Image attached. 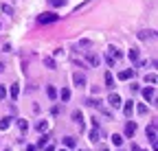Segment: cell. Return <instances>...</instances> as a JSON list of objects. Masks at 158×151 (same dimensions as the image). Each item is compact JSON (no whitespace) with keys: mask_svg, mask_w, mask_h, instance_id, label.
<instances>
[{"mask_svg":"<svg viewBox=\"0 0 158 151\" xmlns=\"http://www.w3.org/2000/svg\"><path fill=\"white\" fill-rule=\"evenodd\" d=\"M57 20H59V15L53 13V11H46V13H42V15H37V22H40V24H53V22H57Z\"/></svg>","mask_w":158,"mask_h":151,"instance_id":"cell-1","label":"cell"},{"mask_svg":"<svg viewBox=\"0 0 158 151\" xmlns=\"http://www.w3.org/2000/svg\"><path fill=\"white\" fill-rule=\"evenodd\" d=\"M121 97H118V94L116 92H110V97H108V105L112 107V109H118V107H121Z\"/></svg>","mask_w":158,"mask_h":151,"instance_id":"cell-2","label":"cell"},{"mask_svg":"<svg viewBox=\"0 0 158 151\" xmlns=\"http://www.w3.org/2000/svg\"><path fill=\"white\" fill-rule=\"evenodd\" d=\"M73 81H75V85H77V88H86V74H81V72H75Z\"/></svg>","mask_w":158,"mask_h":151,"instance_id":"cell-3","label":"cell"},{"mask_svg":"<svg viewBox=\"0 0 158 151\" xmlns=\"http://www.w3.org/2000/svg\"><path fill=\"white\" fill-rule=\"evenodd\" d=\"M154 97H156V90H154V85H147V88L143 90V99H145V101H154Z\"/></svg>","mask_w":158,"mask_h":151,"instance_id":"cell-4","label":"cell"},{"mask_svg":"<svg viewBox=\"0 0 158 151\" xmlns=\"http://www.w3.org/2000/svg\"><path fill=\"white\" fill-rule=\"evenodd\" d=\"M70 116H73V121L79 125V129H84V114H81V112H79V109H75Z\"/></svg>","mask_w":158,"mask_h":151,"instance_id":"cell-5","label":"cell"},{"mask_svg":"<svg viewBox=\"0 0 158 151\" xmlns=\"http://www.w3.org/2000/svg\"><path fill=\"white\" fill-rule=\"evenodd\" d=\"M86 59H88V64H90L92 68H97V66H99V62H101V57H99V55H92V53H88V55H86Z\"/></svg>","mask_w":158,"mask_h":151,"instance_id":"cell-6","label":"cell"},{"mask_svg":"<svg viewBox=\"0 0 158 151\" xmlns=\"http://www.w3.org/2000/svg\"><path fill=\"white\" fill-rule=\"evenodd\" d=\"M134 134H136V123H134V121H130V123L125 125V136H130V138H132Z\"/></svg>","mask_w":158,"mask_h":151,"instance_id":"cell-7","label":"cell"},{"mask_svg":"<svg viewBox=\"0 0 158 151\" xmlns=\"http://www.w3.org/2000/svg\"><path fill=\"white\" fill-rule=\"evenodd\" d=\"M132 112H134V101H125V105H123V114L130 118V116H132Z\"/></svg>","mask_w":158,"mask_h":151,"instance_id":"cell-8","label":"cell"},{"mask_svg":"<svg viewBox=\"0 0 158 151\" xmlns=\"http://www.w3.org/2000/svg\"><path fill=\"white\" fill-rule=\"evenodd\" d=\"M118 79H121V81L134 79V70H121V72H118Z\"/></svg>","mask_w":158,"mask_h":151,"instance_id":"cell-9","label":"cell"},{"mask_svg":"<svg viewBox=\"0 0 158 151\" xmlns=\"http://www.w3.org/2000/svg\"><path fill=\"white\" fill-rule=\"evenodd\" d=\"M145 134H147V138H149V140H156V125H154V123H152V125H147Z\"/></svg>","mask_w":158,"mask_h":151,"instance_id":"cell-10","label":"cell"},{"mask_svg":"<svg viewBox=\"0 0 158 151\" xmlns=\"http://www.w3.org/2000/svg\"><path fill=\"white\" fill-rule=\"evenodd\" d=\"M9 94H11V99L15 101V99L20 97V83H13V85L9 88Z\"/></svg>","mask_w":158,"mask_h":151,"instance_id":"cell-11","label":"cell"},{"mask_svg":"<svg viewBox=\"0 0 158 151\" xmlns=\"http://www.w3.org/2000/svg\"><path fill=\"white\" fill-rule=\"evenodd\" d=\"M59 99H62L64 103L70 101V90H68V88H62V90H59Z\"/></svg>","mask_w":158,"mask_h":151,"instance_id":"cell-12","label":"cell"},{"mask_svg":"<svg viewBox=\"0 0 158 151\" xmlns=\"http://www.w3.org/2000/svg\"><path fill=\"white\" fill-rule=\"evenodd\" d=\"M46 94H48L51 101H55V99H57V88H55V85H48V88H46Z\"/></svg>","mask_w":158,"mask_h":151,"instance_id":"cell-13","label":"cell"},{"mask_svg":"<svg viewBox=\"0 0 158 151\" xmlns=\"http://www.w3.org/2000/svg\"><path fill=\"white\" fill-rule=\"evenodd\" d=\"M11 123H13V118H11V116H5L2 121H0V129H9Z\"/></svg>","mask_w":158,"mask_h":151,"instance_id":"cell-14","label":"cell"},{"mask_svg":"<svg viewBox=\"0 0 158 151\" xmlns=\"http://www.w3.org/2000/svg\"><path fill=\"white\" fill-rule=\"evenodd\" d=\"M154 37V31H141L138 33V40H152Z\"/></svg>","mask_w":158,"mask_h":151,"instance_id":"cell-15","label":"cell"},{"mask_svg":"<svg viewBox=\"0 0 158 151\" xmlns=\"http://www.w3.org/2000/svg\"><path fill=\"white\" fill-rule=\"evenodd\" d=\"M44 66H46V68H51V70H55V68H57V64H55V59H53V57H44Z\"/></svg>","mask_w":158,"mask_h":151,"instance_id":"cell-16","label":"cell"},{"mask_svg":"<svg viewBox=\"0 0 158 151\" xmlns=\"http://www.w3.org/2000/svg\"><path fill=\"white\" fill-rule=\"evenodd\" d=\"M112 145L121 147V145H123V136H121V134H112Z\"/></svg>","mask_w":158,"mask_h":151,"instance_id":"cell-17","label":"cell"},{"mask_svg":"<svg viewBox=\"0 0 158 151\" xmlns=\"http://www.w3.org/2000/svg\"><path fill=\"white\" fill-rule=\"evenodd\" d=\"M127 57H130V62H138V48H130Z\"/></svg>","mask_w":158,"mask_h":151,"instance_id":"cell-18","label":"cell"},{"mask_svg":"<svg viewBox=\"0 0 158 151\" xmlns=\"http://www.w3.org/2000/svg\"><path fill=\"white\" fill-rule=\"evenodd\" d=\"M90 142H99V127H92V131H90Z\"/></svg>","mask_w":158,"mask_h":151,"instance_id":"cell-19","label":"cell"},{"mask_svg":"<svg viewBox=\"0 0 158 151\" xmlns=\"http://www.w3.org/2000/svg\"><path fill=\"white\" fill-rule=\"evenodd\" d=\"M106 88H114V77H112V72H106Z\"/></svg>","mask_w":158,"mask_h":151,"instance_id":"cell-20","label":"cell"},{"mask_svg":"<svg viewBox=\"0 0 158 151\" xmlns=\"http://www.w3.org/2000/svg\"><path fill=\"white\" fill-rule=\"evenodd\" d=\"M35 129L40 131V134H42V131H46V129H48V123H46V121H40V123L35 125Z\"/></svg>","mask_w":158,"mask_h":151,"instance_id":"cell-21","label":"cell"},{"mask_svg":"<svg viewBox=\"0 0 158 151\" xmlns=\"http://www.w3.org/2000/svg\"><path fill=\"white\" fill-rule=\"evenodd\" d=\"M64 145H66V147H68V149H73V147H75V145H77V140H75V138H73V136H66V138H64Z\"/></svg>","mask_w":158,"mask_h":151,"instance_id":"cell-22","label":"cell"},{"mask_svg":"<svg viewBox=\"0 0 158 151\" xmlns=\"http://www.w3.org/2000/svg\"><path fill=\"white\" fill-rule=\"evenodd\" d=\"M156 81H158V77H156V74H154V72H152V74H145V83H149V85H154Z\"/></svg>","mask_w":158,"mask_h":151,"instance_id":"cell-23","label":"cell"},{"mask_svg":"<svg viewBox=\"0 0 158 151\" xmlns=\"http://www.w3.org/2000/svg\"><path fill=\"white\" fill-rule=\"evenodd\" d=\"M86 105H90V107H101V101H99V99H86Z\"/></svg>","mask_w":158,"mask_h":151,"instance_id":"cell-24","label":"cell"},{"mask_svg":"<svg viewBox=\"0 0 158 151\" xmlns=\"http://www.w3.org/2000/svg\"><path fill=\"white\" fill-rule=\"evenodd\" d=\"M46 142H48V136H46V134H44V131H42V138H40V140H37V147H40V149H42V147H46Z\"/></svg>","mask_w":158,"mask_h":151,"instance_id":"cell-25","label":"cell"},{"mask_svg":"<svg viewBox=\"0 0 158 151\" xmlns=\"http://www.w3.org/2000/svg\"><path fill=\"white\" fill-rule=\"evenodd\" d=\"M108 53L112 55V57H114V59H118V57H121V55H123V53H121V50H118V48H108Z\"/></svg>","mask_w":158,"mask_h":151,"instance_id":"cell-26","label":"cell"},{"mask_svg":"<svg viewBox=\"0 0 158 151\" xmlns=\"http://www.w3.org/2000/svg\"><path fill=\"white\" fill-rule=\"evenodd\" d=\"M18 127H20V131H27V129H29V123H27L24 118H20V121H18Z\"/></svg>","mask_w":158,"mask_h":151,"instance_id":"cell-27","label":"cell"},{"mask_svg":"<svg viewBox=\"0 0 158 151\" xmlns=\"http://www.w3.org/2000/svg\"><path fill=\"white\" fill-rule=\"evenodd\" d=\"M48 5H51V7H64L66 0H48Z\"/></svg>","mask_w":158,"mask_h":151,"instance_id":"cell-28","label":"cell"},{"mask_svg":"<svg viewBox=\"0 0 158 151\" xmlns=\"http://www.w3.org/2000/svg\"><path fill=\"white\" fill-rule=\"evenodd\" d=\"M106 62H108V66H110V68H112V66H114V62H116V59H114V57H112V55H110V53H106Z\"/></svg>","mask_w":158,"mask_h":151,"instance_id":"cell-29","label":"cell"},{"mask_svg":"<svg viewBox=\"0 0 158 151\" xmlns=\"http://www.w3.org/2000/svg\"><path fill=\"white\" fill-rule=\"evenodd\" d=\"M136 109H138V114H147V105H143V103H141V105H138Z\"/></svg>","mask_w":158,"mask_h":151,"instance_id":"cell-30","label":"cell"},{"mask_svg":"<svg viewBox=\"0 0 158 151\" xmlns=\"http://www.w3.org/2000/svg\"><path fill=\"white\" fill-rule=\"evenodd\" d=\"M5 97H7V88L0 85V99H5Z\"/></svg>","mask_w":158,"mask_h":151,"instance_id":"cell-31","label":"cell"},{"mask_svg":"<svg viewBox=\"0 0 158 151\" xmlns=\"http://www.w3.org/2000/svg\"><path fill=\"white\" fill-rule=\"evenodd\" d=\"M27 151H37V149H35V147H31V145H29V147H27Z\"/></svg>","mask_w":158,"mask_h":151,"instance_id":"cell-32","label":"cell"},{"mask_svg":"<svg viewBox=\"0 0 158 151\" xmlns=\"http://www.w3.org/2000/svg\"><path fill=\"white\" fill-rule=\"evenodd\" d=\"M46 151H55V147H46Z\"/></svg>","mask_w":158,"mask_h":151,"instance_id":"cell-33","label":"cell"},{"mask_svg":"<svg viewBox=\"0 0 158 151\" xmlns=\"http://www.w3.org/2000/svg\"><path fill=\"white\" fill-rule=\"evenodd\" d=\"M0 72H2V64H0Z\"/></svg>","mask_w":158,"mask_h":151,"instance_id":"cell-34","label":"cell"},{"mask_svg":"<svg viewBox=\"0 0 158 151\" xmlns=\"http://www.w3.org/2000/svg\"><path fill=\"white\" fill-rule=\"evenodd\" d=\"M101 151H110V149H101Z\"/></svg>","mask_w":158,"mask_h":151,"instance_id":"cell-35","label":"cell"},{"mask_svg":"<svg viewBox=\"0 0 158 151\" xmlns=\"http://www.w3.org/2000/svg\"><path fill=\"white\" fill-rule=\"evenodd\" d=\"M59 151H66V149H59Z\"/></svg>","mask_w":158,"mask_h":151,"instance_id":"cell-36","label":"cell"},{"mask_svg":"<svg viewBox=\"0 0 158 151\" xmlns=\"http://www.w3.org/2000/svg\"><path fill=\"white\" fill-rule=\"evenodd\" d=\"M118 151H123V149H118Z\"/></svg>","mask_w":158,"mask_h":151,"instance_id":"cell-37","label":"cell"},{"mask_svg":"<svg viewBox=\"0 0 158 151\" xmlns=\"http://www.w3.org/2000/svg\"><path fill=\"white\" fill-rule=\"evenodd\" d=\"M138 151H143V149H138Z\"/></svg>","mask_w":158,"mask_h":151,"instance_id":"cell-38","label":"cell"}]
</instances>
